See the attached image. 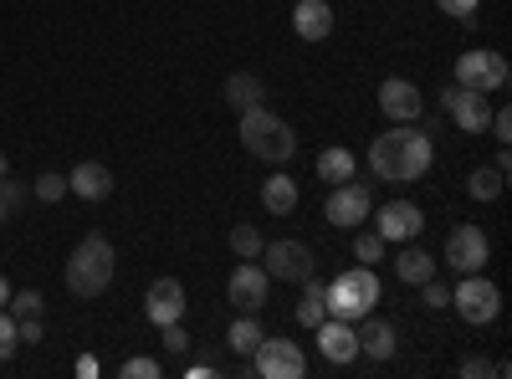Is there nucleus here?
Masks as SVG:
<instances>
[{
    "instance_id": "obj_36",
    "label": "nucleus",
    "mask_w": 512,
    "mask_h": 379,
    "mask_svg": "<svg viewBox=\"0 0 512 379\" xmlns=\"http://www.w3.org/2000/svg\"><path fill=\"white\" fill-rule=\"evenodd\" d=\"M0 205H6V210H21V205H26V185L0 180Z\"/></svg>"
},
{
    "instance_id": "obj_6",
    "label": "nucleus",
    "mask_w": 512,
    "mask_h": 379,
    "mask_svg": "<svg viewBox=\"0 0 512 379\" xmlns=\"http://www.w3.org/2000/svg\"><path fill=\"white\" fill-rule=\"evenodd\" d=\"M251 369L262 379H303L308 374V354L297 349L292 339H272L267 333V339L251 349Z\"/></svg>"
},
{
    "instance_id": "obj_26",
    "label": "nucleus",
    "mask_w": 512,
    "mask_h": 379,
    "mask_svg": "<svg viewBox=\"0 0 512 379\" xmlns=\"http://www.w3.org/2000/svg\"><path fill=\"white\" fill-rule=\"evenodd\" d=\"M262 231H256V226H231V251H236V257L241 262H256V257H262Z\"/></svg>"
},
{
    "instance_id": "obj_2",
    "label": "nucleus",
    "mask_w": 512,
    "mask_h": 379,
    "mask_svg": "<svg viewBox=\"0 0 512 379\" xmlns=\"http://www.w3.org/2000/svg\"><path fill=\"white\" fill-rule=\"evenodd\" d=\"M118 272V257H113V241L108 236H82L72 246V262H67V292H77V298H103L108 282Z\"/></svg>"
},
{
    "instance_id": "obj_24",
    "label": "nucleus",
    "mask_w": 512,
    "mask_h": 379,
    "mask_svg": "<svg viewBox=\"0 0 512 379\" xmlns=\"http://www.w3.org/2000/svg\"><path fill=\"white\" fill-rule=\"evenodd\" d=\"M318 180H328V185L354 180V154L349 149H323L318 154Z\"/></svg>"
},
{
    "instance_id": "obj_22",
    "label": "nucleus",
    "mask_w": 512,
    "mask_h": 379,
    "mask_svg": "<svg viewBox=\"0 0 512 379\" xmlns=\"http://www.w3.org/2000/svg\"><path fill=\"white\" fill-rule=\"evenodd\" d=\"M262 205L272 210V216H287V210L297 205V180H287V175L262 180Z\"/></svg>"
},
{
    "instance_id": "obj_15",
    "label": "nucleus",
    "mask_w": 512,
    "mask_h": 379,
    "mask_svg": "<svg viewBox=\"0 0 512 379\" xmlns=\"http://www.w3.org/2000/svg\"><path fill=\"white\" fill-rule=\"evenodd\" d=\"M318 354H323L328 364H354V359H359V333H354V323L323 318V323H318Z\"/></svg>"
},
{
    "instance_id": "obj_5",
    "label": "nucleus",
    "mask_w": 512,
    "mask_h": 379,
    "mask_svg": "<svg viewBox=\"0 0 512 379\" xmlns=\"http://www.w3.org/2000/svg\"><path fill=\"white\" fill-rule=\"evenodd\" d=\"M451 308L461 313V323L482 328V323H497V313H502V292H497V282H487L482 272H466L461 287L451 292Z\"/></svg>"
},
{
    "instance_id": "obj_3",
    "label": "nucleus",
    "mask_w": 512,
    "mask_h": 379,
    "mask_svg": "<svg viewBox=\"0 0 512 379\" xmlns=\"http://www.w3.org/2000/svg\"><path fill=\"white\" fill-rule=\"evenodd\" d=\"M241 144H246V154L267 159V164H287V159L297 154V134H292V123H287V118H277V113H267L262 103L241 113Z\"/></svg>"
},
{
    "instance_id": "obj_30",
    "label": "nucleus",
    "mask_w": 512,
    "mask_h": 379,
    "mask_svg": "<svg viewBox=\"0 0 512 379\" xmlns=\"http://www.w3.org/2000/svg\"><path fill=\"white\" fill-rule=\"evenodd\" d=\"M379 257H384V241H379L374 231H359V236H354V262L369 267V262H379Z\"/></svg>"
},
{
    "instance_id": "obj_9",
    "label": "nucleus",
    "mask_w": 512,
    "mask_h": 379,
    "mask_svg": "<svg viewBox=\"0 0 512 379\" xmlns=\"http://www.w3.org/2000/svg\"><path fill=\"white\" fill-rule=\"evenodd\" d=\"M441 108L456 118V129H461V134H487V123H492V103H487V93L461 88V82H451V88L441 93Z\"/></svg>"
},
{
    "instance_id": "obj_38",
    "label": "nucleus",
    "mask_w": 512,
    "mask_h": 379,
    "mask_svg": "<svg viewBox=\"0 0 512 379\" xmlns=\"http://www.w3.org/2000/svg\"><path fill=\"white\" fill-rule=\"evenodd\" d=\"M487 129L497 134V144H507V139H512V118H507V108H502V113H492V123H487Z\"/></svg>"
},
{
    "instance_id": "obj_23",
    "label": "nucleus",
    "mask_w": 512,
    "mask_h": 379,
    "mask_svg": "<svg viewBox=\"0 0 512 379\" xmlns=\"http://www.w3.org/2000/svg\"><path fill=\"white\" fill-rule=\"evenodd\" d=\"M262 339H267V328L256 323V313H241V318L226 328V344H231L236 354H251L256 344H262Z\"/></svg>"
},
{
    "instance_id": "obj_34",
    "label": "nucleus",
    "mask_w": 512,
    "mask_h": 379,
    "mask_svg": "<svg viewBox=\"0 0 512 379\" xmlns=\"http://www.w3.org/2000/svg\"><path fill=\"white\" fill-rule=\"evenodd\" d=\"M118 374H123V379H159V364H154V359H128Z\"/></svg>"
},
{
    "instance_id": "obj_7",
    "label": "nucleus",
    "mask_w": 512,
    "mask_h": 379,
    "mask_svg": "<svg viewBox=\"0 0 512 379\" xmlns=\"http://www.w3.org/2000/svg\"><path fill=\"white\" fill-rule=\"evenodd\" d=\"M456 82H461V88H477V93H502V88H507V62H502V52H487V47L461 52V57H456Z\"/></svg>"
},
{
    "instance_id": "obj_32",
    "label": "nucleus",
    "mask_w": 512,
    "mask_h": 379,
    "mask_svg": "<svg viewBox=\"0 0 512 379\" xmlns=\"http://www.w3.org/2000/svg\"><path fill=\"white\" fill-rule=\"evenodd\" d=\"M420 303H425V308H451V287L436 282V277H431V282H420Z\"/></svg>"
},
{
    "instance_id": "obj_33",
    "label": "nucleus",
    "mask_w": 512,
    "mask_h": 379,
    "mask_svg": "<svg viewBox=\"0 0 512 379\" xmlns=\"http://www.w3.org/2000/svg\"><path fill=\"white\" fill-rule=\"evenodd\" d=\"M16 344H21V339H16V318H11L6 308H0V359H11V354H16Z\"/></svg>"
},
{
    "instance_id": "obj_25",
    "label": "nucleus",
    "mask_w": 512,
    "mask_h": 379,
    "mask_svg": "<svg viewBox=\"0 0 512 379\" xmlns=\"http://www.w3.org/2000/svg\"><path fill=\"white\" fill-rule=\"evenodd\" d=\"M323 318H328V308H323V282L308 277V282H303V303H297V323H303V328H318Z\"/></svg>"
},
{
    "instance_id": "obj_16",
    "label": "nucleus",
    "mask_w": 512,
    "mask_h": 379,
    "mask_svg": "<svg viewBox=\"0 0 512 379\" xmlns=\"http://www.w3.org/2000/svg\"><path fill=\"white\" fill-rule=\"evenodd\" d=\"M144 318H149L154 328L180 323V318H185V287H180L175 277H159V282L149 287V298H144Z\"/></svg>"
},
{
    "instance_id": "obj_35",
    "label": "nucleus",
    "mask_w": 512,
    "mask_h": 379,
    "mask_svg": "<svg viewBox=\"0 0 512 379\" xmlns=\"http://www.w3.org/2000/svg\"><path fill=\"white\" fill-rule=\"evenodd\" d=\"M164 349H169V354H185V349H190V333H185L180 323H164Z\"/></svg>"
},
{
    "instance_id": "obj_37",
    "label": "nucleus",
    "mask_w": 512,
    "mask_h": 379,
    "mask_svg": "<svg viewBox=\"0 0 512 379\" xmlns=\"http://www.w3.org/2000/svg\"><path fill=\"white\" fill-rule=\"evenodd\" d=\"M461 374H466V379H487V374H497V364L482 359V354H472V359H461Z\"/></svg>"
},
{
    "instance_id": "obj_12",
    "label": "nucleus",
    "mask_w": 512,
    "mask_h": 379,
    "mask_svg": "<svg viewBox=\"0 0 512 379\" xmlns=\"http://www.w3.org/2000/svg\"><path fill=\"white\" fill-rule=\"evenodd\" d=\"M262 267L277 282H308L313 277V251L303 241H272V246H262Z\"/></svg>"
},
{
    "instance_id": "obj_41",
    "label": "nucleus",
    "mask_w": 512,
    "mask_h": 379,
    "mask_svg": "<svg viewBox=\"0 0 512 379\" xmlns=\"http://www.w3.org/2000/svg\"><path fill=\"white\" fill-rule=\"evenodd\" d=\"M0 221H6V205H0Z\"/></svg>"
},
{
    "instance_id": "obj_1",
    "label": "nucleus",
    "mask_w": 512,
    "mask_h": 379,
    "mask_svg": "<svg viewBox=\"0 0 512 379\" xmlns=\"http://www.w3.org/2000/svg\"><path fill=\"white\" fill-rule=\"evenodd\" d=\"M431 154H436L431 134L415 129V123H395L390 134H379L369 144V170L384 185H410V180H420L425 170H431Z\"/></svg>"
},
{
    "instance_id": "obj_29",
    "label": "nucleus",
    "mask_w": 512,
    "mask_h": 379,
    "mask_svg": "<svg viewBox=\"0 0 512 379\" xmlns=\"http://www.w3.org/2000/svg\"><path fill=\"white\" fill-rule=\"evenodd\" d=\"M31 190H36V200L57 205V200L67 195V175H52V170H47V175H36V185H31Z\"/></svg>"
},
{
    "instance_id": "obj_17",
    "label": "nucleus",
    "mask_w": 512,
    "mask_h": 379,
    "mask_svg": "<svg viewBox=\"0 0 512 379\" xmlns=\"http://www.w3.org/2000/svg\"><path fill=\"white\" fill-rule=\"evenodd\" d=\"M354 333H359V354H364V359H374V364H384V359H395V344H400V333H395V323H384V318L364 313V318L354 323Z\"/></svg>"
},
{
    "instance_id": "obj_8",
    "label": "nucleus",
    "mask_w": 512,
    "mask_h": 379,
    "mask_svg": "<svg viewBox=\"0 0 512 379\" xmlns=\"http://www.w3.org/2000/svg\"><path fill=\"white\" fill-rule=\"evenodd\" d=\"M369 210H374V200H369V185H359V180H344V185H333V195H328V205H323V216H328L338 231H359V226L369 221Z\"/></svg>"
},
{
    "instance_id": "obj_4",
    "label": "nucleus",
    "mask_w": 512,
    "mask_h": 379,
    "mask_svg": "<svg viewBox=\"0 0 512 379\" xmlns=\"http://www.w3.org/2000/svg\"><path fill=\"white\" fill-rule=\"evenodd\" d=\"M379 303V277L359 262L349 272H338L333 282H323V308L328 318H344V323H359L364 313H374Z\"/></svg>"
},
{
    "instance_id": "obj_31",
    "label": "nucleus",
    "mask_w": 512,
    "mask_h": 379,
    "mask_svg": "<svg viewBox=\"0 0 512 379\" xmlns=\"http://www.w3.org/2000/svg\"><path fill=\"white\" fill-rule=\"evenodd\" d=\"M436 6H441V16H456L461 26H477V6H482V0H436Z\"/></svg>"
},
{
    "instance_id": "obj_39",
    "label": "nucleus",
    "mask_w": 512,
    "mask_h": 379,
    "mask_svg": "<svg viewBox=\"0 0 512 379\" xmlns=\"http://www.w3.org/2000/svg\"><path fill=\"white\" fill-rule=\"evenodd\" d=\"M6 303H11V282H6V277H0V308H6Z\"/></svg>"
},
{
    "instance_id": "obj_28",
    "label": "nucleus",
    "mask_w": 512,
    "mask_h": 379,
    "mask_svg": "<svg viewBox=\"0 0 512 379\" xmlns=\"http://www.w3.org/2000/svg\"><path fill=\"white\" fill-rule=\"evenodd\" d=\"M466 195L472 200H497L502 195V170H477L472 180H466Z\"/></svg>"
},
{
    "instance_id": "obj_10",
    "label": "nucleus",
    "mask_w": 512,
    "mask_h": 379,
    "mask_svg": "<svg viewBox=\"0 0 512 379\" xmlns=\"http://www.w3.org/2000/svg\"><path fill=\"white\" fill-rule=\"evenodd\" d=\"M374 216V236L390 246V241H415L420 231H425V210L420 205H410V200H390V205H379V210H369Z\"/></svg>"
},
{
    "instance_id": "obj_14",
    "label": "nucleus",
    "mask_w": 512,
    "mask_h": 379,
    "mask_svg": "<svg viewBox=\"0 0 512 379\" xmlns=\"http://www.w3.org/2000/svg\"><path fill=\"white\" fill-rule=\"evenodd\" d=\"M379 113L390 118V123H415V118L425 113V98H420L415 82H405V77H384V82H379Z\"/></svg>"
},
{
    "instance_id": "obj_20",
    "label": "nucleus",
    "mask_w": 512,
    "mask_h": 379,
    "mask_svg": "<svg viewBox=\"0 0 512 379\" xmlns=\"http://www.w3.org/2000/svg\"><path fill=\"white\" fill-rule=\"evenodd\" d=\"M436 272H441V262L431 257V251H420V246H405L400 257H395V277H400V282H410V287L431 282Z\"/></svg>"
},
{
    "instance_id": "obj_21",
    "label": "nucleus",
    "mask_w": 512,
    "mask_h": 379,
    "mask_svg": "<svg viewBox=\"0 0 512 379\" xmlns=\"http://www.w3.org/2000/svg\"><path fill=\"white\" fill-rule=\"evenodd\" d=\"M262 98H267V88H262V77H256V72H231V77H226V103H231L236 113L256 108Z\"/></svg>"
},
{
    "instance_id": "obj_19",
    "label": "nucleus",
    "mask_w": 512,
    "mask_h": 379,
    "mask_svg": "<svg viewBox=\"0 0 512 379\" xmlns=\"http://www.w3.org/2000/svg\"><path fill=\"white\" fill-rule=\"evenodd\" d=\"M292 31L303 41H323L333 31V6L328 0H297L292 6Z\"/></svg>"
},
{
    "instance_id": "obj_13",
    "label": "nucleus",
    "mask_w": 512,
    "mask_h": 379,
    "mask_svg": "<svg viewBox=\"0 0 512 379\" xmlns=\"http://www.w3.org/2000/svg\"><path fill=\"white\" fill-rule=\"evenodd\" d=\"M226 292H231V303H236L241 313H262V308H267V298H272V277H267V267L241 262V267L231 272Z\"/></svg>"
},
{
    "instance_id": "obj_11",
    "label": "nucleus",
    "mask_w": 512,
    "mask_h": 379,
    "mask_svg": "<svg viewBox=\"0 0 512 379\" xmlns=\"http://www.w3.org/2000/svg\"><path fill=\"white\" fill-rule=\"evenodd\" d=\"M487 257H492V241L482 236V226H451V236H446V267H456L466 277V272H482Z\"/></svg>"
},
{
    "instance_id": "obj_40",
    "label": "nucleus",
    "mask_w": 512,
    "mask_h": 379,
    "mask_svg": "<svg viewBox=\"0 0 512 379\" xmlns=\"http://www.w3.org/2000/svg\"><path fill=\"white\" fill-rule=\"evenodd\" d=\"M6 175H11V159H6V154H0V180H6Z\"/></svg>"
},
{
    "instance_id": "obj_18",
    "label": "nucleus",
    "mask_w": 512,
    "mask_h": 379,
    "mask_svg": "<svg viewBox=\"0 0 512 379\" xmlns=\"http://www.w3.org/2000/svg\"><path fill=\"white\" fill-rule=\"evenodd\" d=\"M67 190L82 195V200H108L113 195V170L98 164V159H88V164H77V170L67 175Z\"/></svg>"
},
{
    "instance_id": "obj_27",
    "label": "nucleus",
    "mask_w": 512,
    "mask_h": 379,
    "mask_svg": "<svg viewBox=\"0 0 512 379\" xmlns=\"http://www.w3.org/2000/svg\"><path fill=\"white\" fill-rule=\"evenodd\" d=\"M41 308H47V298H41L36 287L11 292V303H6V313H11V318H41Z\"/></svg>"
}]
</instances>
